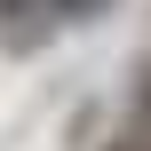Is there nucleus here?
<instances>
[{
	"label": "nucleus",
	"instance_id": "2",
	"mask_svg": "<svg viewBox=\"0 0 151 151\" xmlns=\"http://www.w3.org/2000/svg\"><path fill=\"white\" fill-rule=\"evenodd\" d=\"M104 8H111V0H56V16H64V24H88V16H104Z\"/></svg>",
	"mask_w": 151,
	"mask_h": 151
},
{
	"label": "nucleus",
	"instance_id": "3",
	"mask_svg": "<svg viewBox=\"0 0 151 151\" xmlns=\"http://www.w3.org/2000/svg\"><path fill=\"white\" fill-rule=\"evenodd\" d=\"M135 104H143V119H151V64L135 72Z\"/></svg>",
	"mask_w": 151,
	"mask_h": 151
},
{
	"label": "nucleus",
	"instance_id": "1",
	"mask_svg": "<svg viewBox=\"0 0 151 151\" xmlns=\"http://www.w3.org/2000/svg\"><path fill=\"white\" fill-rule=\"evenodd\" d=\"M56 0H0V48L8 56H40L48 40H56Z\"/></svg>",
	"mask_w": 151,
	"mask_h": 151
}]
</instances>
